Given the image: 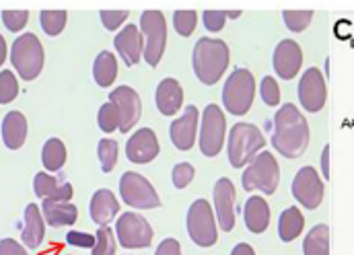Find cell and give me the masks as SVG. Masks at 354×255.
I'll list each match as a JSON object with an SVG mask.
<instances>
[{
    "instance_id": "obj_1",
    "label": "cell",
    "mask_w": 354,
    "mask_h": 255,
    "mask_svg": "<svg viewBox=\"0 0 354 255\" xmlns=\"http://www.w3.org/2000/svg\"><path fill=\"white\" fill-rule=\"evenodd\" d=\"M272 147L286 159H299L309 147V124L297 105H282L272 122Z\"/></svg>"
},
{
    "instance_id": "obj_2",
    "label": "cell",
    "mask_w": 354,
    "mask_h": 255,
    "mask_svg": "<svg viewBox=\"0 0 354 255\" xmlns=\"http://www.w3.org/2000/svg\"><path fill=\"white\" fill-rule=\"evenodd\" d=\"M229 46L223 39L202 37L194 46L192 66L202 85L212 86L221 81L225 70L229 68Z\"/></svg>"
},
{
    "instance_id": "obj_3",
    "label": "cell",
    "mask_w": 354,
    "mask_h": 255,
    "mask_svg": "<svg viewBox=\"0 0 354 255\" xmlns=\"http://www.w3.org/2000/svg\"><path fill=\"white\" fill-rule=\"evenodd\" d=\"M266 149V138L262 130L250 122H237L229 130L227 140V155L229 163L235 169L248 167Z\"/></svg>"
},
{
    "instance_id": "obj_4",
    "label": "cell",
    "mask_w": 354,
    "mask_h": 255,
    "mask_svg": "<svg viewBox=\"0 0 354 255\" xmlns=\"http://www.w3.org/2000/svg\"><path fill=\"white\" fill-rule=\"evenodd\" d=\"M44 46L35 33H23L12 41L10 62L23 81H35L44 70Z\"/></svg>"
},
{
    "instance_id": "obj_5",
    "label": "cell",
    "mask_w": 354,
    "mask_h": 255,
    "mask_svg": "<svg viewBox=\"0 0 354 255\" xmlns=\"http://www.w3.org/2000/svg\"><path fill=\"white\" fill-rule=\"evenodd\" d=\"M256 97V79L248 68H235L223 86V105L231 115H245Z\"/></svg>"
},
{
    "instance_id": "obj_6",
    "label": "cell",
    "mask_w": 354,
    "mask_h": 255,
    "mask_svg": "<svg viewBox=\"0 0 354 255\" xmlns=\"http://www.w3.org/2000/svg\"><path fill=\"white\" fill-rule=\"evenodd\" d=\"M140 33H142V58L149 66H157L163 58L167 46V21L161 10H145L140 15Z\"/></svg>"
},
{
    "instance_id": "obj_7",
    "label": "cell",
    "mask_w": 354,
    "mask_h": 255,
    "mask_svg": "<svg viewBox=\"0 0 354 255\" xmlns=\"http://www.w3.org/2000/svg\"><path fill=\"white\" fill-rule=\"evenodd\" d=\"M185 227H187L189 239L198 247H212V245H216V241H218V225H216L212 206L204 198L192 202V206L187 208Z\"/></svg>"
},
{
    "instance_id": "obj_8",
    "label": "cell",
    "mask_w": 354,
    "mask_h": 255,
    "mask_svg": "<svg viewBox=\"0 0 354 255\" xmlns=\"http://www.w3.org/2000/svg\"><path fill=\"white\" fill-rule=\"evenodd\" d=\"M280 181V167L270 151H262L243 171L241 185L245 191H262L272 196Z\"/></svg>"
},
{
    "instance_id": "obj_9",
    "label": "cell",
    "mask_w": 354,
    "mask_h": 255,
    "mask_svg": "<svg viewBox=\"0 0 354 255\" xmlns=\"http://www.w3.org/2000/svg\"><path fill=\"white\" fill-rule=\"evenodd\" d=\"M200 151L204 157H216L227 138V117L223 109L214 103L204 107V113L200 117Z\"/></svg>"
},
{
    "instance_id": "obj_10",
    "label": "cell",
    "mask_w": 354,
    "mask_h": 255,
    "mask_svg": "<svg viewBox=\"0 0 354 255\" xmlns=\"http://www.w3.org/2000/svg\"><path fill=\"white\" fill-rule=\"evenodd\" d=\"M120 196H122V202L128 204L130 208L153 210L161 206V198L155 185L147 177L138 175L136 171H126L120 177Z\"/></svg>"
},
{
    "instance_id": "obj_11",
    "label": "cell",
    "mask_w": 354,
    "mask_h": 255,
    "mask_svg": "<svg viewBox=\"0 0 354 255\" xmlns=\"http://www.w3.org/2000/svg\"><path fill=\"white\" fill-rule=\"evenodd\" d=\"M118 241L126 249H147L153 243V227L151 223L136 212H124L113 229Z\"/></svg>"
},
{
    "instance_id": "obj_12",
    "label": "cell",
    "mask_w": 354,
    "mask_h": 255,
    "mask_svg": "<svg viewBox=\"0 0 354 255\" xmlns=\"http://www.w3.org/2000/svg\"><path fill=\"white\" fill-rule=\"evenodd\" d=\"M292 198L307 210H315L319 208V204L324 202V193H326V185L324 179L319 177V173L315 167H303L292 179L290 185Z\"/></svg>"
},
{
    "instance_id": "obj_13",
    "label": "cell",
    "mask_w": 354,
    "mask_h": 255,
    "mask_svg": "<svg viewBox=\"0 0 354 255\" xmlns=\"http://www.w3.org/2000/svg\"><path fill=\"white\" fill-rule=\"evenodd\" d=\"M299 103L303 105L305 111L309 113H317L324 109L326 101H328V85H326V77L322 75L319 68H307L299 81Z\"/></svg>"
},
{
    "instance_id": "obj_14",
    "label": "cell",
    "mask_w": 354,
    "mask_h": 255,
    "mask_svg": "<svg viewBox=\"0 0 354 255\" xmlns=\"http://www.w3.org/2000/svg\"><path fill=\"white\" fill-rule=\"evenodd\" d=\"M235 185L229 177H221L214 183V218L223 233H231L235 229Z\"/></svg>"
},
{
    "instance_id": "obj_15",
    "label": "cell",
    "mask_w": 354,
    "mask_h": 255,
    "mask_svg": "<svg viewBox=\"0 0 354 255\" xmlns=\"http://www.w3.org/2000/svg\"><path fill=\"white\" fill-rule=\"evenodd\" d=\"M109 101L115 105L118 115H120V132H130L142 113V101L140 95L128 85L118 86L109 93Z\"/></svg>"
},
{
    "instance_id": "obj_16",
    "label": "cell",
    "mask_w": 354,
    "mask_h": 255,
    "mask_svg": "<svg viewBox=\"0 0 354 255\" xmlns=\"http://www.w3.org/2000/svg\"><path fill=\"white\" fill-rule=\"evenodd\" d=\"M272 66L278 79L292 81L303 66V50L295 39H282L272 56Z\"/></svg>"
},
{
    "instance_id": "obj_17",
    "label": "cell",
    "mask_w": 354,
    "mask_h": 255,
    "mask_svg": "<svg viewBox=\"0 0 354 255\" xmlns=\"http://www.w3.org/2000/svg\"><path fill=\"white\" fill-rule=\"evenodd\" d=\"M159 151H161V147H159L157 134L151 128L136 130L126 142V157L134 165H147V163L155 161Z\"/></svg>"
},
{
    "instance_id": "obj_18",
    "label": "cell",
    "mask_w": 354,
    "mask_h": 255,
    "mask_svg": "<svg viewBox=\"0 0 354 255\" xmlns=\"http://www.w3.org/2000/svg\"><path fill=\"white\" fill-rule=\"evenodd\" d=\"M198 122H200V111L196 105H187L185 113L181 117H177L171 122L169 128V138L174 142L177 151H189L196 142V134H198Z\"/></svg>"
},
{
    "instance_id": "obj_19",
    "label": "cell",
    "mask_w": 354,
    "mask_h": 255,
    "mask_svg": "<svg viewBox=\"0 0 354 255\" xmlns=\"http://www.w3.org/2000/svg\"><path fill=\"white\" fill-rule=\"evenodd\" d=\"M113 48L118 50L122 62L126 66H136L142 58V33L138 25H126L120 33L113 37Z\"/></svg>"
},
{
    "instance_id": "obj_20",
    "label": "cell",
    "mask_w": 354,
    "mask_h": 255,
    "mask_svg": "<svg viewBox=\"0 0 354 255\" xmlns=\"http://www.w3.org/2000/svg\"><path fill=\"white\" fill-rule=\"evenodd\" d=\"M33 191L37 198L52 200V202H71L73 200V185L66 181H58L50 173L41 171L33 177Z\"/></svg>"
},
{
    "instance_id": "obj_21",
    "label": "cell",
    "mask_w": 354,
    "mask_h": 255,
    "mask_svg": "<svg viewBox=\"0 0 354 255\" xmlns=\"http://www.w3.org/2000/svg\"><path fill=\"white\" fill-rule=\"evenodd\" d=\"M91 220L99 227H107L120 212V202L111 189H97L88 204Z\"/></svg>"
},
{
    "instance_id": "obj_22",
    "label": "cell",
    "mask_w": 354,
    "mask_h": 255,
    "mask_svg": "<svg viewBox=\"0 0 354 255\" xmlns=\"http://www.w3.org/2000/svg\"><path fill=\"white\" fill-rule=\"evenodd\" d=\"M44 237H46V220L41 216V210L37 204H27L23 216V231H21L23 245L29 249H37L44 243Z\"/></svg>"
},
{
    "instance_id": "obj_23",
    "label": "cell",
    "mask_w": 354,
    "mask_h": 255,
    "mask_svg": "<svg viewBox=\"0 0 354 255\" xmlns=\"http://www.w3.org/2000/svg\"><path fill=\"white\" fill-rule=\"evenodd\" d=\"M243 220L250 233L262 235L270 227V206L262 196H252L248 198L243 206Z\"/></svg>"
},
{
    "instance_id": "obj_24",
    "label": "cell",
    "mask_w": 354,
    "mask_h": 255,
    "mask_svg": "<svg viewBox=\"0 0 354 255\" xmlns=\"http://www.w3.org/2000/svg\"><path fill=\"white\" fill-rule=\"evenodd\" d=\"M41 216L44 220L58 229V227H73L79 218V208L73 202H52L44 200L41 204Z\"/></svg>"
},
{
    "instance_id": "obj_25",
    "label": "cell",
    "mask_w": 354,
    "mask_h": 255,
    "mask_svg": "<svg viewBox=\"0 0 354 255\" xmlns=\"http://www.w3.org/2000/svg\"><path fill=\"white\" fill-rule=\"evenodd\" d=\"M155 103H157V109L163 113V115H176L179 111V107L183 105V88L179 85V81L176 79H163L159 86H157V93H155Z\"/></svg>"
},
{
    "instance_id": "obj_26",
    "label": "cell",
    "mask_w": 354,
    "mask_h": 255,
    "mask_svg": "<svg viewBox=\"0 0 354 255\" xmlns=\"http://www.w3.org/2000/svg\"><path fill=\"white\" fill-rule=\"evenodd\" d=\"M27 140V117L21 111H8L2 120V142L10 151H19Z\"/></svg>"
},
{
    "instance_id": "obj_27",
    "label": "cell",
    "mask_w": 354,
    "mask_h": 255,
    "mask_svg": "<svg viewBox=\"0 0 354 255\" xmlns=\"http://www.w3.org/2000/svg\"><path fill=\"white\" fill-rule=\"evenodd\" d=\"M305 229V216L297 206H288L286 210H282V214L278 216V237L284 243L295 241Z\"/></svg>"
},
{
    "instance_id": "obj_28",
    "label": "cell",
    "mask_w": 354,
    "mask_h": 255,
    "mask_svg": "<svg viewBox=\"0 0 354 255\" xmlns=\"http://www.w3.org/2000/svg\"><path fill=\"white\" fill-rule=\"evenodd\" d=\"M118 77V58L111 52H101L93 62V79L103 88L111 86Z\"/></svg>"
},
{
    "instance_id": "obj_29",
    "label": "cell",
    "mask_w": 354,
    "mask_h": 255,
    "mask_svg": "<svg viewBox=\"0 0 354 255\" xmlns=\"http://www.w3.org/2000/svg\"><path fill=\"white\" fill-rule=\"evenodd\" d=\"M303 255H330V227L315 225L305 241H303Z\"/></svg>"
},
{
    "instance_id": "obj_30",
    "label": "cell",
    "mask_w": 354,
    "mask_h": 255,
    "mask_svg": "<svg viewBox=\"0 0 354 255\" xmlns=\"http://www.w3.org/2000/svg\"><path fill=\"white\" fill-rule=\"evenodd\" d=\"M41 163L46 171L56 173L64 167L66 163V147L60 138H50L46 140L44 149H41Z\"/></svg>"
},
{
    "instance_id": "obj_31",
    "label": "cell",
    "mask_w": 354,
    "mask_h": 255,
    "mask_svg": "<svg viewBox=\"0 0 354 255\" xmlns=\"http://www.w3.org/2000/svg\"><path fill=\"white\" fill-rule=\"evenodd\" d=\"M66 21H68V12L66 10H41L39 12V23H41V29L50 35V37H56L64 31L66 27Z\"/></svg>"
},
{
    "instance_id": "obj_32",
    "label": "cell",
    "mask_w": 354,
    "mask_h": 255,
    "mask_svg": "<svg viewBox=\"0 0 354 255\" xmlns=\"http://www.w3.org/2000/svg\"><path fill=\"white\" fill-rule=\"evenodd\" d=\"M118 155H120V149H118V142L115 140H111V138L99 140V144H97V157H99V163H101V171L103 173H111V171L115 169Z\"/></svg>"
},
{
    "instance_id": "obj_33",
    "label": "cell",
    "mask_w": 354,
    "mask_h": 255,
    "mask_svg": "<svg viewBox=\"0 0 354 255\" xmlns=\"http://www.w3.org/2000/svg\"><path fill=\"white\" fill-rule=\"evenodd\" d=\"M97 124L101 128V132L105 134H111L115 130H120V115H118V109L111 101L103 103L99 107V115H97Z\"/></svg>"
},
{
    "instance_id": "obj_34",
    "label": "cell",
    "mask_w": 354,
    "mask_h": 255,
    "mask_svg": "<svg viewBox=\"0 0 354 255\" xmlns=\"http://www.w3.org/2000/svg\"><path fill=\"white\" fill-rule=\"evenodd\" d=\"M284 25L292 31V33H301L305 31L311 21H313V10H284L282 12Z\"/></svg>"
},
{
    "instance_id": "obj_35",
    "label": "cell",
    "mask_w": 354,
    "mask_h": 255,
    "mask_svg": "<svg viewBox=\"0 0 354 255\" xmlns=\"http://www.w3.org/2000/svg\"><path fill=\"white\" fill-rule=\"evenodd\" d=\"M91 255H115V235L109 227H99Z\"/></svg>"
},
{
    "instance_id": "obj_36",
    "label": "cell",
    "mask_w": 354,
    "mask_h": 255,
    "mask_svg": "<svg viewBox=\"0 0 354 255\" xmlns=\"http://www.w3.org/2000/svg\"><path fill=\"white\" fill-rule=\"evenodd\" d=\"M198 25V12L196 10H176L174 12V27L181 37H189Z\"/></svg>"
},
{
    "instance_id": "obj_37",
    "label": "cell",
    "mask_w": 354,
    "mask_h": 255,
    "mask_svg": "<svg viewBox=\"0 0 354 255\" xmlns=\"http://www.w3.org/2000/svg\"><path fill=\"white\" fill-rule=\"evenodd\" d=\"M19 95V81L10 70H2L0 73V105H6L10 101H15Z\"/></svg>"
},
{
    "instance_id": "obj_38",
    "label": "cell",
    "mask_w": 354,
    "mask_h": 255,
    "mask_svg": "<svg viewBox=\"0 0 354 255\" xmlns=\"http://www.w3.org/2000/svg\"><path fill=\"white\" fill-rule=\"evenodd\" d=\"M260 95H262V101L270 107H276L280 105V86L278 81L274 77H264L262 83H260Z\"/></svg>"
},
{
    "instance_id": "obj_39",
    "label": "cell",
    "mask_w": 354,
    "mask_h": 255,
    "mask_svg": "<svg viewBox=\"0 0 354 255\" xmlns=\"http://www.w3.org/2000/svg\"><path fill=\"white\" fill-rule=\"evenodd\" d=\"M27 21H29V12L27 10H2V23L12 33L23 31Z\"/></svg>"
},
{
    "instance_id": "obj_40",
    "label": "cell",
    "mask_w": 354,
    "mask_h": 255,
    "mask_svg": "<svg viewBox=\"0 0 354 255\" xmlns=\"http://www.w3.org/2000/svg\"><path fill=\"white\" fill-rule=\"evenodd\" d=\"M194 175H196L194 165H189V163H177L174 171H171V181H174V185H176L177 189H185L194 181Z\"/></svg>"
},
{
    "instance_id": "obj_41",
    "label": "cell",
    "mask_w": 354,
    "mask_h": 255,
    "mask_svg": "<svg viewBox=\"0 0 354 255\" xmlns=\"http://www.w3.org/2000/svg\"><path fill=\"white\" fill-rule=\"evenodd\" d=\"M99 17H101V23L105 29L118 31L122 27V23L128 19V10H101Z\"/></svg>"
},
{
    "instance_id": "obj_42",
    "label": "cell",
    "mask_w": 354,
    "mask_h": 255,
    "mask_svg": "<svg viewBox=\"0 0 354 255\" xmlns=\"http://www.w3.org/2000/svg\"><path fill=\"white\" fill-rule=\"evenodd\" d=\"M202 21H204V27L210 33H216V31H221L225 27L227 15H225V10H204L202 12Z\"/></svg>"
},
{
    "instance_id": "obj_43",
    "label": "cell",
    "mask_w": 354,
    "mask_h": 255,
    "mask_svg": "<svg viewBox=\"0 0 354 255\" xmlns=\"http://www.w3.org/2000/svg\"><path fill=\"white\" fill-rule=\"evenodd\" d=\"M66 243L73 247H79V249H93L95 247V235H88L83 231H68Z\"/></svg>"
},
{
    "instance_id": "obj_44",
    "label": "cell",
    "mask_w": 354,
    "mask_h": 255,
    "mask_svg": "<svg viewBox=\"0 0 354 255\" xmlns=\"http://www.w3.org/2000/svg\"><path fill=\"white\" fill-rule=\"evenodd\" d=\"M0 255H29L27 249L17 243L15 239H2L0 241Z\"/></svg>"
},
{
    "instance_id": "obj_45",
    "label": "cell",
    "mask_w": 354,
    "mask_h": 255,
    "mask_svg": "<svg viewBox=\"0 0 354 255\" xmlns=\"http://www.w3.org/2000/svg\"><path fill=\"white\" fill-rule=\"evenodd\" d=\"M155 255H183L181 254V245L177 239H165L161 241V245L157 247Z\"/></svg>"
},
{
    "instance_id": "obj_46",
    "label": "cell",
    "mask_w": 354,
    "mask_h": 255,
    "mask_svg": "<svg viewBox=\"0 0 354 255\" xmlns=\"http://www.w3.org/2000/svg\"><path fill=\"white\" fill-rule=\"evenodd\" d=\"M330 149L332 147H324V151H322V173H324V181L330 179Z\"/></svg>"
},
{
    "instance_id": "obj_47",
    "label": "cell",
    "mask_w": 354,
    "mask_h": 255,
    "mask_svg": "<svg viewBox=\"0 0 354 255\" xmlns=\"http://www.w3.org/2000/svg\"><path fill=\"white\" fill-rule=\"evenodd\" d=\"M231 255H256V252H254V247H252L250 243H237V245L233 247Z\"/></svg>"
},
{
    "instance_id": "obj_48",
    "label": "cell",
    "mask_w": 354,
    "mask_h": 255,
    "mask_svg": "<svg viewBox=\"0 0 354 255\" xmlns=\"http://www.w3.org/2000/svg\"><path fill=\"white\" fill-rule=\"evenodd\" d=\"M4 60H6V41H4V37L0 35V66L4 64Z\"/></svg>"
},
{
    "instance_id": "obj_49",
    "label": "cell",
    "mask_w": 354,
    "mask_h": 255,
    "mask_svg": "<svg viewBox=\"0 0 354 255\" xmlns=\"http://www.w3.org/2000/svg\"><path fill=\"white\" fill-rule=\"evenodd\" d=\"M227 19H239L241 17V10H225Z\"/></svg>"
}]
</instances>
